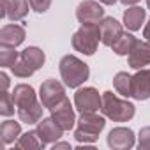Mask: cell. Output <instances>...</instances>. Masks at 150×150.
<instances>
[{"label": "cell", "instance_id": "cell-1", "mask_svg": "<svg viewBox=\"0 0 150 150\" xmlns=\"http://www.w3.org/2000/svg\"><path fill=\"white\" fill-rule=\"evenodd\" d=\"M60 78L65 87L69 88H80L88 78H90V67L78 57L74 55H65L62 57L58 64Z\"/></svg>", "mask_w": 150, "mask_h": 150}, {"label": "cell", "instance_id": "cell-2", "mask_svg": "<svg viewBox=\"0 0 150 150\" xmlns=\"http://www.w3.org/2000/svg\"><path fill=\"white\" fill-rule=\"evenodd\" d=\"M101 113L113 122H129L136 113V106L127 99H120L111 90H106L103 92Z\"/></svg>", "mask_w": 150, "mask_h": 150}, {"label": "cell", "instance_id": "cell-3", "mask_svg": "<svg viewBox=\"0 0 150 150\" xmlns=\"http://www.w3.org/2000/svg\"><path fill=\"white\" fill-rule=\"evenodd\" d=\"M72 48L81 55H94L97 51V46L101 42V32L99 25H81L76 32L72 34Z\"/></svg>", "mask_w": 150, "mask_h": 150}, {"label": "cell", "instance_id": "cell-4", "mask_svg": "<svg viewBox=\"0 0 150 150\" xmlns=\"http://www.w3.org/2000/svg\"><path fill=\"white\" fill-rule=\"evenodd\" d=\"M101 106H103V94H99V90L94 87L78 88L74 94V108L80 113L101 111Z\"/></svg>", "mask_w": 150, "mask_h": 150}, {"label": "cell", "instance_id": "cell-5", "mask_svg": "<svg viewBox=\"0 0 150 150\" xmlns=\"http://www.w3.org/2000/svg\"><path fill=\"white\" fill-rule=\"evenodd\" d=\"M67 96H65V85L64 81L60 83L58 80H46L41 83V88H39V99L41 103L44 104V108L51 110L53 106H57L60 101H64Z\"/></svg>", "mask_w": 150, "mask_h": 150}, {"label": "cell", "instance_id": "cell-6", "mask_svg": "<svg viewBox=\"0 0 150 150\" xmlns=\"http://www.w3.org/2000/svg\"><path fill=\"white\" fill-rule=\"evenodd\" d=\"M104 18V7L99 0H83L76 7V20L81 25H99Z\"/></svg>", "mask_w": 150, "mask_h": 150}, {"label": "cell", "instance_id": "cell-7", "mask_svg": "<svg viewBox=\"0 0 150 150\" xmlns=\"http://www.w3.org/2000/svg\"><path fill=\"white\" fill-rule=\"evenodd\" d=\"M104 127H106V117L104 115H99L97 111L81 113L80 118L76 120V129H80L85 134L92 136L96 141L99 139V134L104 131Z\"/></svg>", "mask_w": 150, "mask_h": 150}, {"label": "cell", "instance_id": "cell-8", "mask_svg": "<svg viewBox=\"0 0 150 150\" xmlns=\"http://www.w3.org/2000/svg\"><path fill=\"white\" fill-rule=\"evenodd\" d=\"M51 118L64 129V131H71L74 125H76V113H74V108L71 104V101L65 97L64 101H60L57 106H53L50 110Z\"/></svg>", "mask_w": 150, "mask_h": 150}, {"label": "cell", "instance_id": "cell-9", "mask_svg": "<svg viewBox=\"0 0 150 150\" xmlns=\"http://www.w3.org/2000/svg\"><path fill=\"white\" fill-rule=\"evenodd\" d=\"M108 146L113 150H131L136 145L134 131L129 127H113L108 132Z\"/></svg>", "mask_w": 150, "mask_h": 150}, {"label": "cell", "instance_id": "cell-10", "mask_svg": "<svg viewBox=\"0 0 150 150\" xmlns=\"http://www.w3.org/2000/svg\"><path fill=\"white\" fill-rule=\"evenodd\" d=\"M99 32H101V42L111 48V44L124 34V27L113 16H104L99 21Z\"/></svg>", "mask_w": 150, "mask_h": 150}, {"label": "cell", "instance_id": "cell-11", "mask_svg": "<svg viewBox=\"0 0 150 150\" xmlns=\"http://www.w3.org/2000/svg\"><path fill=\"white\" fill-rule=\"evenodd\" d=\"M28 0H2V18L9 21H21L30 11Z\"/></svg>", "mask_w": 150, "mask_h": 150}, {"label": "cell", "instance_id": "cell-12", "mask_svg": "<svg viewBox=\"0 0 150 150\" xmlns=\"http://www.w3.org/2000/svg\"><path fill=\"white\" fill-rule=\"evenodd\" d=\"M127 64L131 69L138 71L145 65H150V41H136L132 51L127 55Z\"/></svg>", "mask_w": 150, "mask_h": 150}, {"label": "cell", "instance_id": "cell-13", "mask_svg": "<svg viewBox=\"0 0 150 150\" xmlns=\"http://www.w3.org/2000/svg\"><path fill=\"white\" fill-rule=\"evenodd\" d=\"M37 132H39V138L42 139V143L44 145H51V143H57L60 138H62V134H64V129L51 118V117H48V118H41L39 122H37Z\"/></svg>", "mask_w": 150, "mask_h": 150}, {"label": "cell", "instance_id": "cell-14", "mask_svg": "<svg viewBox=\"0 0 150 150\" xmlns=\"http://www.w3.org/2000/svg\"><path fill=\"white\" fill-rule=\"evenodd\" d=\"M132 99H150V69H138L132 76Z\"/></svg>", "mask_w": 150, "mask_h": 150}, {"label": "cell", "instance_id": "cell-15", "mask_svg": "<svg viewBox=\"0 0 150 150\" xmlns=\"http://www.w3.org/2000/svg\"><path fill=\"white\" fill-rule=\"evenodd\" d=\"M27 32L23 25H16L14 21L9 25H4L0 30V44H9V46H20L25 42Z\"/></svg>", "mask_w": 150, "mask_h": 150}, {"label": "cell", "instance_id": "cell-16", "mask_svg": "<svg viewBox=\"0 0 150 150\" xmlns=\"http://www.w3.org/2000/svg\"><path fill=\"white\" fill-rule=\"evenodd\" d=\"M146 20V9L139 6H131L124 11V25L127 27L129 32H136L141 28V25Z\"/></svg>", "mask_w": 150, "mask_h": 150}, {"label": "cell", "instance_id": "cell-17", "mask_svg": "<svg viewBox=\"0 0 150 150\" xmlns=\"http://www.w3.org/2000/svg\"><path fill=\"white\" fill-rule=\"evenodd\" d=\"M13 99L16 103V108H23V106H28V104L37 103V94H35V90H34L32 85L20 83L13 90Z\"/></svg>", "mask_w": 150, "mask_h": 150}, {"label": "cell", "instance_id": "cell-18", "mask_svg": "<svg viewBox=\"0 0 150 150\" xmlns=\"http://www.w3.org/2000/svg\"><path fill=\"white\" fill-rule=\"evenodd\" d=\"M42 110H44V104H42L41 99H39V101L34 103V104L18 108V118H20L23 124L34 125V124H37V122L42 118Z\"/></svg>", "mask_w": 150, "mask_h": 150}, {"label": "cell", "instance_id": "cell-19", "mask_svg": "<svg viewBox=\"0 0 150 150\" xmlns=\"http://www.w3.org/2000/svg\"><path fill=\"white\" fill-rule=\"evenodd\" d=\"M21 122V120H20ZM16 120H4L0 125V136H2L4 145H13L21 136V124Z\"/></svg>", "mask_w": 150, "mask_h": 150}, {"label": "cell", "instance_id": "cell-20", "mask_svg": "<svg viewBox=\"0 0 150 150\" xmlns=\"http://www.w3.org/2000/svg\"><path fill=\"white\" fill-rule=\"evenodd\" d=\"M20 58L25 60L34 71H39V69L44 65V62H46L44 51H42L41 48H37V46H27V48L20 53Z\"/></svg>", "mask_w": 150, "mask_h": 150}, {"label": "cell", "instance_id": "cell-21", "mask_svg": "<svg viewBox=\"0 0 150 150\" xmlns=\"http://www.w3.org/2000/svg\"><path fill=\"white\" fill-rule=\"evenodd\" d=\"M14 146L20 148V150H30V148L39 150V148H44L46 145H44L42 139L39 138L37 129H34V131H27V132H23V134L20 136V139L14 143Z\"/></svg>", "mask_w": 150, "mask_h": 150}, {"label": "cell", "instance_id": "cell-22", "mask_svg": "<svg viewBox=\"0 0 150 150\" xmlns=\"http://www.w3.org/2000/svg\"><path fill=\"white\" fill-rule=\"evenodd\" d=\"M113 88L117 94H120L124 97H132V76L124 71L117 72L113 78Z\"/></svg>", "mask_w": 150, "mask_h": 150}, {"label": "cell", "instance_id": "cell-23", "mask_svg": "<svg viewBox=\"0 0 150 150\" xmlns=\"http://www.w3.org/2000/svg\"><path fill=\"white\" fill-rule=\"evenodd\" d=\"M136 41H138V39H136L131 32H124V34L111 44V50H113L118 57H127V55L132 51Z\"/></svg>", "mask_w": 150, "mask_h": 150}, {"label": "cell", "instance_id": "cell-24", "mask_svg": "<svg viewBox=\"0 0 150 150\" xmlns=\"http://www.w3.org/2000/svg\"><path fill=\"white\" fill-rule=\"evenodd\" d=\"M21 51H16V46H9V44H0V67H13L16 64V60L20 58Z\"/></svg>", "mask_w": 150, "mask_h": 150}, {"label": "cell", "instance_id": "cell-25", "mask_svg": "<svg viewBox=\"0 0 150 150\" xmlns=\"http://www.w3.org/2000/svg\"><path fill=\"white\" fill-rule=\"evenodd\" d=\"M14 99H13V94L7 92H2V99H0V115H4V117H13L14 115Z\"/></svg>", "mask_w": 150, "mask_h": 150}, {"label": "cell", "instance_id": "cell-26", "mask_svg": "<svg viewBox=\"0 0 150 150\" xmlns=\"http://www.w3.org/2000/svg\"><path fill=\"white\" fill-rule=\"evenodd\" d=\"M11 71H13V74H14V76L16 78H21V80H25V78H30L32 76V74L35 72L25 60H21V58H18L16 60V64L11 67Z\"/></svg>", "mask_w": 150, "mask_h": 150}, {"label": "cell", "instance_id": "cell-27", "mask_svg": "<svg viewBox=\"0 0 150 150\" xmlns=\"http://www.w3.org/2000/svg\"><path fill=\"white\" fill-rule=\"evenodd\" d=\"M138 146L139 150H150V125L141 127L138 134Z\"/></svg>", "mask_w": 150, "mask_h": 150}, {"label": "cell", "instance_id": "cell-28", "mask_svg": "<svg viewBox=\"0 0 150 150\" xmlns=\"http://www.w3.org/2000/svg\"><path fill=\"white\" fill-rule=\"evenodd\" d=\"M28 2H30L32 11H35V13H39V14L46 13V11L50 9V6H51V0H28Z\"/></svg>", "mask_w": 150, "mask_h": 150}, {"label": "cell", "instance_id": "cell-29", "mask_svg": "<svg viewBox=\"0 0 150 150\" xmlns=\"http://www.w3.org/2000/svg\"><path fill=\"white\" fill-rule=\"evenodd\" d=\"M0 80H2V85H4L2 92H7V88H9V76H7L6 72H0Z\"/></svg>", "mask_w": 150, "mask_h": 150}, {"label": "cell", "instance_id": "cell-30", "mask_svg": "<svg viewBox=\"0 0 150 150\" xmlns=\"http://www.w3.org/2000/svg\"><path fill=\"white\" fill-rule=\"evenodd\" d=\"M60 148H67V150H71V145L65 143V141H57V143H53V150H60Z\"/></svg>", "mask_w": 150, "mask_h": 150}, {"label": "cell", "instance_id": "cell-31", "mask_svg": "<svg viewBox=\"0 0 150 150\" xmlns=\"http://www.w3.org/2000/svg\"><path fill=\"white\" fill-rule=\"evenodd\" d=\"M143 37H145V41H150V18L146 20V23H145V28H143Z\"/></svg>", "mask_w": 150, "mask_h": 150}, {"label": "cell", "instance_id": "cell-32", "mask_svg": "<svg viewBox=\"0 0 150 150\" xmlns=\"http://www.w3.org/2000/svg\"><path fill=\"white\" fill-rule=\"evenodd\" d=\"M120 2H122L125 7H131V6H136V4L139 2V0H120Z\"/></svg>", "mask_w": 150, "mask_h": 150}, {"label": "cell", "instance_id": "cell-33", "mask_svg": "<svg viewBox=\"0 0 150 150\" xmlns=\"http://www.w3.org/2000/svg\"><path fill=\"white\" fill-rule=\"evenodd\" d=\"M99 2H101V4H104V6H115L118 0H99Z\"/></svg>", "mask_w": 150, "mask_h": 150}, {"label": "cell", "instance_id": "cell-34", "mask_svg": "<svg viewBox=\"0 0 150 150\" xmlns=\"http://www.w3.org/2000/svg\"><path fill=\"white\" fill-rule=\"evenodd\" d=\"M146 7H148V9H150V0H146Z\"/></svg>", "mask_w": 150, "mask_h": 150}]
</instances>
